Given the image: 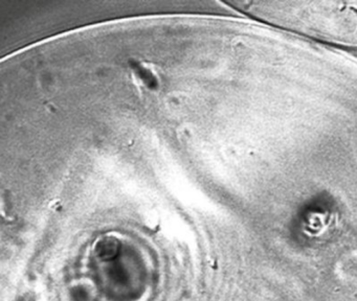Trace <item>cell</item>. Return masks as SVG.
I'll list each match as a JSON object with an SVG mask.
<instances>
[{"instance_id":"1","label":"cell","mask_w":357,"mask_h":301,"mask_svg":"<svg viewBox=\"0 0 357 301\" xmlns=\"http://www.w3.org/2000/svg\"><path fill=\"white\" fill-rule=\"evenodd\" d=\"M131 77L137 85L145 88V89L158 90L160 87V79L158 73L153 68L147 66L145 63L137 62V61H130Z\"/></svg>"}]
</instances>
